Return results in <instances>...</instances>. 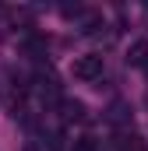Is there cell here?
<instances>
[{"label": "cell", "instance_id": "obj_3", "mask_svg": "<svg viewBox=\"0 0 148 151\" xmlns=\"http://www.w3.org/2000/svg\"><path fill=\"white\" fill-rule=\"evenodd\" d=\"M64 116L67 119H85V106L74 102V99H64Z\"/></svg>", "mask_w": 148, "mask_h": 151}, {"label": "cell", "instance_id": "obj_2", "mask_svg": "<svg viewBox=\"0 0 148 151\" xmlns=\"http://www.w3.org/2000/svg\"><path fill=\"white\" fill-rule=\"evenodd\" d=\"M127 63H131V67H145L148 63V39H138V42L127 49Z\"/></svg>", "mask_w": 148, "mask_h": 151}, {"label": "cell", "instance_id": "obj_4", "mask_svg": "<svg viewBox=\"0 0 148 151\" xmlns=\"http://www.w3.org/2000/svg\"><path fill=\"white\" fill-rule=\"evenodd\" d=\"M120 151H141V137H123Z\"/></svg>", "mask_w": 148, "mask_h": 151}, {"label": "cell", "instance_id": "obj_1", "mask_svg": "<svg viewBox=\"0 0 148 151\" xmlns=\"http://www.w3.org/2000/svg\"><path fill=\"white\" fill-rule=\"evenodd\" d=\"M74 77L78 81H99L102 77V56H95V53L78 56L74 60Z\"/></svg>", "mask_w": 148, "mask_h": 151}, {"label": "cell", "instance_id": "obj_5", "mask_svg": "<svg viewBox=\"0 0 148 151\" xmlns=\"http://www.w3.org/2000/svg\"><path fill=\"white\" fill-rule=\"evenodd\" d=\"M74 151H95V141H92V137H81V141H78V148Z\"/></svg>", "mask_w": 148, "mask_h": 151}]
</instances>
